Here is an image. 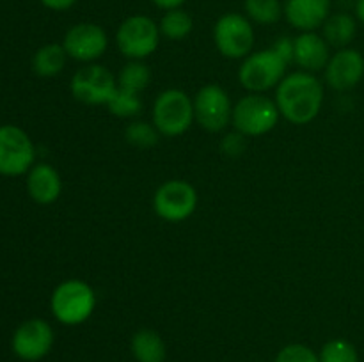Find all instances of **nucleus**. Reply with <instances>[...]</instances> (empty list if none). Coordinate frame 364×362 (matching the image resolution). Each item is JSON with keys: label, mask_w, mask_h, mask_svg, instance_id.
I'll return each instance as SVG.
<instances>
[{"label": "nucleus", "mask_w": 364, "mask_h": 362, "mask_svg": "<svg viewBox=\"0 0 364 362\" xmlns=\"http://www.w3.org/2000/svg\"><path fill=\"white\" fill-rule=\"evenodd\" d=\"M117 89V78L102 64H87L73 75L70 91L85 105H107Z\"/></svg>", "instance_id": "nucleus-9"}, {"label": "nucleus", "mask_w": 364, "mask_h": 362, "mask_svg": "<svg viewBox=\"0 0 364 362\" xmlns=\"http://www.w3.org/2000/svg\"><path fill=\"white\" fill-rule=\"evenodd\" d=\"M233 105L230 94L220 85L208 84L198 91L194 98V117L206 131H223L231 123Z\"/></svg>", "instance_id": "nucleus-11"}, {"label": "nucleus", "mask_w": 364, "mask_h": 362, "mask_svg": "<svg viewBox=\"0 0 364 362\" xmlns=\"http://www.w3.org/2000/svg\"><path fill=\"white\" fill-rule=\"evenodd\" d=\"M270 48H272L274 52H276L277 55H279L281 59H283L287 64L294 62V52H295L294 38H288V35H281V38H277V41L274 43Z\"/></svg>", "instance_id": "nucleus-28"}, {"label": "nucleus", "mask_w": 364, "mask_h": 362, "mask_svg": "<svg viewBox=\"0 0 364 362\" xmlns=\"http://www.w3.org/2000/svg\"><path fill=\"white\" fill-rule=\"evenodd\" d=\"M46 9L52 11H68L78 2V0H39Z\"/></svg>", "instance_id": "nucleus-30"}, {"label": "nucleus", "mask_w": 364, "mask_h": 362, "mask_svg": "<svg viewBox=\"0 0 364 362\" xmlns=\"http://www.w3.org/2000/svg\"><path fill=\"white\" fill-rule=\"evenodd\" d=\"M281 114L276 99L269 96L251 92L233 105L231 124L244 137H262L276 128Z\"/></svg>", "instance_id": "nucleus-4"}, {"label": "nucleus", "mask_w": 364, "mask_h": 362, "mask_svg": "<svg viewBox=\"0 0 364 362\" xmlns=\"http://www.w3.org/2000/svg\"><path fill=\"white\" fill-rule=\"evenodd\" d=\"M255 27L240 13H226L215 21L213 41L226 59H245L255 48Z\"/></svg>", "instance_id": "nucleus-7"}, {"label": "nucleus", "mask_w": 364, "mask_h": 362, "mask_svg": "<svg viewBox=\"0 0 364 362\" xmlns=\"http://www.w3.org/2000/svg\"><path fill=\"white\" fill-rule=\"evenodd\" d=\"M107 109L116 117H135L142 110V99L137 92L117 87L107 103Z\"/></svg>", "instance_id": "nucleus-24"}, {"label": "nucleus", "mask_w": 364, "mask_h": 362, "mask_svg": "<svg viewBox=\"0 0 364 362\" xmlns=\"http://www.w3.org/2000/svg\"><path fill=\"white\" fill-rule=\"evenodd\" d=\"M320 362H359L358 350L347 339H333L320 351Z\"/></svg>", "instance_id": "nucleus-26"}, {"label": "nucleus", "mask_w": 364, "mask_h": 362, "mask_svg": "<svg viewBox=\"0 0 364 362\" xmlns=\"http://www.w3.org/2000/svg\"><path fill=\"white\" fill-rule=\"evenodd\" d=\"M63 46L70 59L91 64L107 52L109 35L98 23L82 21L64 34Z\"/></svg>", "instance_id": "nucleus-12"}, {"label": "nucleus", "mask_w": 364, "mask_h": 362, "mask_svg": "<svg viewBox=\"0 0 364 362\" xmlns=\"http://www.w3.org/2000/svg\"><path fill=\"white\" fill-rule=\"evenodd\" d=\"M198 208V190L188 181L169 180L156 188L153 209L166 222H183Z\"/></svg>", "instance_id": "nucleus-8"}, {"label": "nucleus", "mask_w": 364, "mask_h": 362, "mask_svg": "<svg viewBox=\"0 0 364 362\" xmlns=\"http://www.w3.org/2000/svg\"><path fill=\"white\" fill-rule=\"evenodd\" d=\"M288 64L272 48L249 53L238 70V80L249 92H263L277 87L287 77Z\"/></svg>", "instance_id": "nucleus-6"}, {"label": "nucleus", "mask_w": 364, "mask_h": 362, "mask_svg": "<svg viewBox=\"0 0 364 362\" xmlns=\"http://www.w3.org/2000/svg\"><path fill=\"white\" fill-rule=\"evenodd\" d=\"M53 339L55 336H53L52 325L41 318H32L14 330L11 346H13L14 355L21 361L36 362L50 353Z\"/></svg>", "instance_id": "nucleus-13"}, {"label": "nucleus", "mask_w": 364, "mask_h": 362, "mask_svg": "<svg viewBox=\"0 0 364 362\" xmlns=\"http://www.w3.org/2000/svg\"><path fill=\"white\" fill-rule=\"evenodd\" d=\"M279 114L291 124H308L316 119L323 105V85L308 71L287 75L276 87Z\"/></svg>", "instance_id": "nucleus-1"}, {"label": "nucleus", "mask_w": 364, "mask_h": 362, "mask_svg": "<svg viewBox=\"0 0 364 362\" xmlns=\"http://www.w3.org/2000/svg\"><path fill=\"white\" fill-rule=\"evenodd\" d=\"M159 137L160 133L155 128V124L146 123V121H134L124 130V138H127L128 144L139 149L153 148L159 142Z\"/></svg>", "instance_id": "nucleus-25"}, {"label": "nucleus", "mask_w": 364, "mask_h": 362, "mask_svg": "<svg viewBox=\"0 0 364 362\" xmlns=\"http://www.w3.org/2000/svg\"><path fill=\"white\" fill-rule=\"evenodd\" d=\"M36 149L31 137L14 124L0 126V174L20 176L34 167Z\"/></svg>", "instance_id": "nucleus-10"}, {"label": "nucleus", "mask_w": 364, "mask_h": 362, "mask_svg": "<svg viewBox=\"0 0 364 362\" xmlns=\"http://www.w3.org/2000/svg\"><path fill=\"white\" fill-rule=\"evenodd\" d=\"M245 16L258 25H274L284 16L281 0H245Z\"/></svg>", "instance_id": "nucleus-22"}, {"label": "nucleus", "mask_w": 364, "mask_h": 362, "mask_svg": "<svg viewBox=\"0 0 364 362\" xmlns=\"http://www.w3.org/2000/svg\"><path fill=\"white\" fill-rule=\"evenodd\" d=\"M294 62L302 67V71L316 73V71L326 70L331 53L329 43L323 39V35L316 34V32H301L297 38H294Z\"/></svg>", "instance_id": "nucleus-16"}, {"label": "nucleus", "mask_w": 364, "mask_h": 362, "mask_svg": "<svg viewBox=\"0 0 364 362\" xmlns=\"http://www.w3.org/2000/svg\"><path fill=\"white\" fill-rule=\"evenodd\" d=\"M364 77V57L355 48H341L331 55L326 66V82L334 91H348Z\"/></svg>", "instance_id": "nucleus-14"}, {"label": "nucleus", "mask_w": 364, "mask_h": 362, "mask_svg": "<svg viewBox=\"0 0 364 362\" xmlns=\"http://www.w3.org/2000/svg\"><path fill=\"white\" fill-rule=\"evenodd\" d=\"M151 117L160 135L180 137L196 121L194 99L181 89H166L156 96Z\"/></svg>", "instance_id": "nucleus-3"}, {"label": "nucleus", "mask_w": 364, "mask_h": 362, "mask_svg": "<svg viewBox=\"0 0 364 362\" xmlns=\"http://www.w3.org/2000/svg\"><path fill=\"white\" fill-rule=\"evenodd\" d=\"M151 82V71L142 60H130L117 75V87L141 94Z\"/></svg>", "instance_id": "nucleus-23"}, {"label": "nucleus", "mask_w": 364, "mask_h": 362, "mask_svg": "<svg viewBox=\"0 0 364 362\" xmlns=\"http://www.w3.org/2000/svg\"><path fill=\"white\" fill-rule=\"evenodd\" d=\"M355 34H358V21L354 16L348 13H336L331 14L322 25V35L329 46L334 48H348L352 41H354Z\"/></svg>", "instance_id": "nucleus-18"}, {"label": "nucleus", "mask_w": 364, "mask_h": 362, "mask_svg": "<svg viewBox=\"0 0 364 362\" xmlns=\"http://www.w3.org/2000/svg\"><path fill=\"white\" fill-rule=\"evenodd\" d=\"M276 362H320V357L306 344H288L277 353Z\"/></svg>", "instance_id": "nucleus-27"}, {"label": "nucleus", "mask_w": 364, "mask_h": 362, "mask_svg": "<svg viewBox=\"0 0 364 362\" xmlns=\"http://www.w3.org/2000/svg\"><path fill=\"white\" fill-rule=\"evenodd\" d=\"M244 135L242 133H231L228 135L226 138L223 141V151L224 155H230V156H238L242 155V151H244Z\"/></svg>", "instance_id": "nucleus-29"}, {"label": "nucleus", "mask_w": 364, "mask_h": 362, "mask_svg": "<svg viewBox=\"0 0 364 362\" xmlns=\"http://www.w3.org/2000/svg\"><path fill=\"white\" fill-rule=\"evenodd\" d=\"M162 34L159 23L146 14L124 18L116 32L117 50L132 60H142L156 52Z\"/></svg>", "instance_id": "nucleus-5"}, {"label": "nucleus", "mask_w": 364, "mask_h": 362, "mask_svg": "<svg viewBox=\"0 0 364 362\" xmlns=\"http://www.w3.org/2000/svg\"><path fill=\"white\" fill-rule=\"evenodd\" d=\"M68 60V53L63 45L57 43H48V45L41 46L38 52L32 57V70L36 75L43 78H50L59 75L64 70Z\"/></svg>", "instance_id": "nucleus-20"}, {"label": "nucleus", "mask_w": 364, "mask_h": 362, "mask_svg": "<svg viewBox=\"0 0 364 362\" xmlns=\"http://www.w3.org/2000/svg\"><path fill=\"white\" fill-rule=\"evenodd\" d=\"M132 353L137 362H164L167 357V348L159 332L142 329L132 337Z\"/></svg>", "instance_id": "nucleus-19"}, {"label": "nucleus", "mask_w": 364, "mask_h": 362, "mask_svg": "<svg viewBox=\"0 0 364 362\" xmlns=\"http://www.w3.org/2000/svg\"><path fill=\"white\" fill-rule=\"evenodd\" d=\"M355 16L364 25V0H355Z\"/></svg>", "instance_id": "nucleus-32"}, {"label": "nucleus", "mask_w": 364, "mask_h": 362, "mask_svg": "<svg viewBox=\"0 0 364 362\" xmlns=\"http://www.w3.org/2000/svg\"><path fill=\"white\" fill-rule=\"evenodd\" d=\"M50 307L63 325H80L95 312L96 293L84 280L68 279L53 290Z\"/></svg>", "instance_id": "nucleus-2"}, {"label": "nucleus", "mask_w": 364, "mask_h": 362, "mask_svg": "<svg viewBox=\"0 0 364 362\" xmlns=\"http://www.w3.org/2000/svg\"><path fill=\"white\" fill-rule=\"evenodd\" d=\"M159 9L164 11H171V9H178L185 4V0H151Z\"/></svg>", "instance_id": "nucleus-31"}, {"label": "nucleus", "mask_w": 364, "mask_h": 362, "mask_svg": "<svg viewBox=\"0 0 364 362\" xmlns=\"http://www.w3.org/2000/svg\"><path fill=\"white\" fill-rule=\"evenodd\" d=\"M28 195L38 204H52L63 192V181L55 167L50 163H38L28 170L27 176Z\"/></svg>", "instance_id": "nucleus-17"}, {"label": "nucleus", "mask_w": 364, "mask_h": 362, "mask_svg": "<svg viewBox=\"0 0 364 362\" xmlns=\"http://www.w3.org/2000/svg\"><path fill=\"white\" fill-rule=\"evenodd\" d=\"M159 28L162 38L169 39V41H181V39L191 35L192 28H194V20H192L187 11L178 7V9H171L164 13Z\"/></svg>", "instance_id": "nucleus-21"}, {"label": "nucleus", "mask_w": 364, "mask_h": 362, "mask_svg": "<svg viewBox=\"0 0 364 362\" xmlns=\"http://www.w3.org/2000/svg\"><path fill=\"white\" fill-rule=\"evenodd\" d=\"M333 0H287L284 18L301 32H315L331 16Z\"/></svg>", "instance_id": "nucleus-15"}]
</instances>
